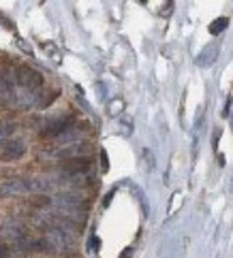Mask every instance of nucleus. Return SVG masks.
Here are the masks:
<instances>
[{
	"instance_id": "39448f33",
	"label": "nucleus",
	"mask_w": 233,
	"mask_h": 258,
	"mask_svg": "<svg viewBox=\"0 0 233 258\" xmlns=\"http://www.w3.org/2000/svg\"><path fill=\"white\" fill-rule=\"evenodd\" d=\"M28 192V183L22 177H11V179H3L0 181V199H9V197H20Z\"/></svg>"
},
{
	"instance_id": "0eeeda50",
	"label": "nucleus",
	"mask_w": 233,
	"mask_h": 258,
	"mask_svg": "<svg viewBox=\"0 0 233 258\" xmlns=\"http://www.w3.org/2000/svg\"><path fill=\"white\" fill-rule=\"evenodd\" d=\"M26 183H28V192H52L54 190V181L52 179L30 177V179H26Z\"/></svg>"
},
{
	"instance_id": "6e6552de",
	"label": "nucleus",
	"mask_w": 233,
	"mask_h": 258,
	"mask_svg": "<svg viewBox=\"0 0 233 258\" xmlns=\"http://www.w3.org/2000/svg\"><path fill=\"white\" fill-rule=\"evenodd\" d=\"M216 56H218V45H208V47L201 51V56L197 58V64L199 67H210V64L216 60Z\"/></svg>"
},
{
	"instance_id": "f257e3e1",
	"label": "nucleus",
	"mask_w": 233,
	"mask_h": 258,
	"mask_svg": "<svg viewBox=\"0 0 233 258\" xmlns=\"http://www.w3.org/2000/svg\"><path fill=\"white\" fill-rule=\"evenodd\" d=\"M15 81L17 86L28 92H39L43 88V75L30 67H17L15 69Z\"/></svg>"
},
{
	"instance_id": "1a4fd4ad",
	"label": "nucleus",
	"mask_w": 233,
	"mask_h": 258,
	"mask_svg": "<svg viewBox=\"0 0 233 258\" xmlns=\"http://www.w3.org/2000/svg\"><path fill=\"white\" fill-rule=\"evenodd\" d=\"M15 122H0V145L5 141H9V137L15 133Z\"/></svg>"
},
{
	"instance_id": "423d86ee",
	"label": "nucleus",
	"mask_w": 233,
	"mask_h": 258,
	"mask_svg": "<svg viewBox=\"0 0 233 258\" xmlns=\"http://www.w3.org/2000/svg\"><path fill=\"white\" fill-rule=\"evenodd\" d=\"M0 237L3 239H11V241H17V239L26 237V228L20 222H5L0 226Z\"/></svg>"
},
{
	"instance_id": "4468645a",
	"label": "nucleus",
	"mask_w": 233,
	"mask_h": 258,
	"mask_svg": "<svg viewBox=\"0 0 233 258\" xmlns=\"http://www.w3.org/2000/svg\"><path fill=\"white\" fill-rule=\"evenodd\" d=\"M9 252H11V250H9V247H7L5 243H0V258H7V256H9Z\"/></svg>"
},
{
	"instance_id": "dca6fc26",
	"label": "nucleus",
	"mask_w": 233,
	"mask_h": 258,
	"mask_svg": "<svg viewBox=\"0 0 233 258\" xmlns=\"http://www.w3.org/2000/svg\"><path fill=\"white\" fill-rule=\"evenodd\" d=\"M111 197H114V190H111V192H109V195H107V199H105V207L109 205V201H111Z\"/></svg>"
},
{
	"instance_id": "9d476101",
	"label": "nucleus",
	"mask_w": 233,
	"mask_h": 258,
	"mask_svg": "<svg viewBox=\"0 0 233 258\" xmlns=\"http://www.w3.org/2000/svg\"><path fill=\"white\" fill-rule=\"evenodd\" d=\"M227 26H229V17H218V20H214L210 24V34L218 36V34H222V30H225Z\"/></svg>"
},
{
	"instance_id": "f03ea898",
	"label": "nucleus",
	"mask_w": 233,
	"mask_h": 258,
	"mask_svg": "<svg viewBox=\"0 0 233 258\" xmlns=\"http://www.w3.org/2000/svg\"><path fill=\"white\" fill-rule=\"evenodd\" d=\"M92 173V160L88 156H77V158H69L60 164V177H75V175Z\"/></svg>"
},
{
	"instance_id": "ddd939ff",
	"label": "nucleus",
	"mask_w": 233,
	"mask_h": 258,
	"mask_svg": "<svg viewBox=\"0 0 233 258\" xmlns=\"http://www.w3.org/2000/svg\"><path fill=\"white\" fill-rule=\"evenodd\" d=\"M231 113V96H227V103H225V109H222V117H229Z\"/></svg>"
},
{
	"instance_id": "2eb2a0df",
	"label": "nucleus",
	"mask_w": 233,
	"mask_h": 258,
	"mask_svg": "<svg viewBox=\"0 0 233 258\" xmlns=\"http://www.w3.org/2000/svg\"><path fill=\"white\" fill-rule=\"evenodd\" d=\"M90 247H92V250H99V237H92V241H90Z\"/></svg>"
},
{
	"instance_id": "9b49d317",
	"label": "nucleus",
	"mask_w": 233,
	"mask_h": 258,
	"mask_svg": "<svg viewBox=\"0 0 233 258\" xmlns=\"http://www.w3.org/2000/svg\"><path fill=\"white\" fill-rule=\"evenodd\" d=\"M122 109H124V100L122 98H116V100H111V103H109L107 111H109V115H118Z\"/></svg>"
},
{
	"instance_id": "7ed1b4c3",
	"label": "nucleus",
	"mask_w": 233,
	"mask_h": 258,
	"mask_svg": "<svg viewBox=\"0 0 233 258\" xmlns=\"http://www.w3.org/2000/svg\"><path fill=\"white\" fill-rule=\"evenodd\" d=\"M26 154V143L22 139H9L0 145V160L11 162V160H20Z\"/></svg>"
},
{
	"instance_id": "f8f14e48",
	"label": "nucleus",
	"mask_w": 233,
	"mask_h": 258,
	"mask_svg": "<svg viewBox=\"0 0 233 258\" xmlns=\"http://www.w3.org/2000/svg\"><path fill=\"white\" fill-rule=\"evenodd\" d=\"M101 167H103V173L109 171V160H107V152L105 150L101 152Z\"/></svg>"
},
{
	"instance_id": "f3484780",
	"label": "nucleus",
	"mask_w": 233,
	"mask_h": 258,
	"mask_svg": "<svg viewBox=\"0 0 233 258\" xmlns=\"http://www.w3.org/2000/svg\"><path fill=\"white\" fill-rule=\"evenodd\" d=\"M130 254H133V250H124V254H122V258H128Z\"/></svg>"
},
{
	"instance_id": "20e7f679",
	"label": "nucleus",
	"mask_w": 233,
	"mask_h": 258,
	"mask_svg": "<svg viewBox=\"0 0 233 258\" xmlns=\"http://www.w3.org/2000/svg\"><path fill=\"white\" fill-rule=\"evenodd\" d=\"M69 128H73V117L62 115L58 119H54V122H48V126L41 131V135L45 137V139H58L60 135H64L69 131Z\"/></svg>"
}]
</instances>
